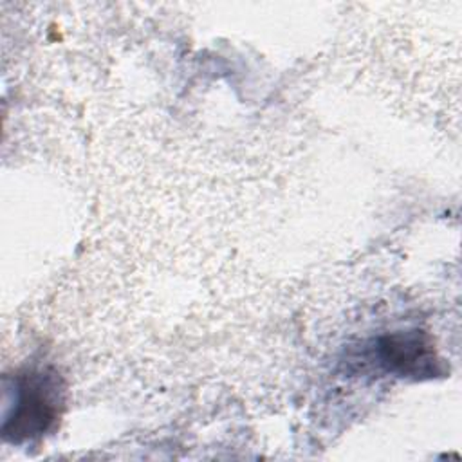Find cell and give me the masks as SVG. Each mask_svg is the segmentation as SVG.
I'll return each instance as SVG.
<instances>
[{"mask_svg": "<svg viewBox=\"0 0 462 462\" xmlns=\"http://www.w3.org/2000/svg\"><path fill=\"white\" fill-rule=\"evenodd\" d=\"M379 365L399 377H433L439 359L433 343L422 330L393 332L377 341Z\"/></svg>", "mask_w": 462, "mask_h": 462, "instance_id": "obj_2", "label": "cell"}, {"mask_svg": "<svg viewBox=\"0 0 462 462\" xmlns=\"http://www.w3.org/2000/svg\"><path fill=\"white\" fill-rule=\"evenodd\" d=\"M63 408V383L52 370H27L16 377V402L5 419V440L23 442L47 433Z\"/></svg>", "mask_w": 462, "mask_h": 462, "instance_id": "obj_1", "label": "cell"}]
</instances>
